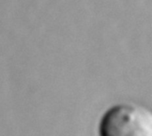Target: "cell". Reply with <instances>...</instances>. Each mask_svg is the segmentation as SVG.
<instances>
[{
	"mask_svg": "<svg viewBox=\"0 0 152 136\" xmlns=\"http://www.w3.org/2000/svg\"><path fill=\"white\" fill-rule=\"evenodd\" d=\"M98 136H152V114L148 108L122 102L108 108L98 123Z\"/></svg>",
	"mask_w": 152,
	"mask_h": 136,
	"instance_id": "6da1fadb",
	"label": "cell"
}]
</instances>
